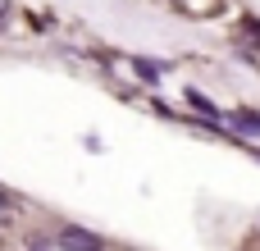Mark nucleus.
Masks as SVG:
<instances>
[{"label":"nucleus","instance_id":"1","mask_svg":"<svg viewBox=\"0 0 260 251\" xmlns=\"http://www.w3.org/2000/svg\"><path fill=\"white\" fill-rule=\"evenodd\" d=\"M59 247L64 251H110L96 233H87V229H78V224H69V229L59 233Z\"/></svg>","mask_w":260,"mask_h":251},{"label":"nucleus","instance_id":"2","mask_svg":"<svg viewBox=\"0 0 260 251\" xmlns=\"http://www.w3.org/2000/svg\"><path fill=\"white\" fill-rule=\"evenodd\" d=\"M187 105H192V110H201V114H210V119H219V110H215L201 91H187Z\"/></svg>","mask_w":260,"mask_h":251},{"label":"nucleus","instance_id":"3","mask_svg":"<svg viewBox=\"0 0 260 251\" xmlns=\"http://www.w3.org/2000/svg\"><path fill=\"white\" fill-rule=\"evenodd\" d=\"M137 73H142L146 82H155V78H160V64H146V59H137Z\"/></svg>","mask_w":260,"mask_h":251},{"label":"nucleus","instance_id":"4","mask_svg":"<svg viewBox=\"0 0 260 251\" xmlns=\"http://www.w3.org/2000/svg\"><path fill=\"white\" fill-rule=\"evenodd\" d=\"M5 14H9V0H0V18H5Z\"/></svg>","mask_w":260,"mask_h":251},{"label":"nucleus","instance_id":"5","mask_svg":"<svg viewBox=\"0 0 260 251\" xmlns=\"http://www.w3.org/2000/svg\"><path fill=\"white\" fill-rule=\"evenodd\" d=\"M37 251H41V247H37Z\"/></svg>","mask_w":260,"mask_h":251}]
</instances>
